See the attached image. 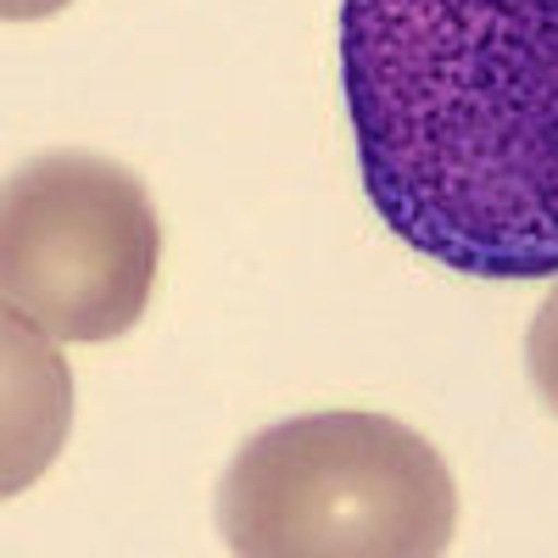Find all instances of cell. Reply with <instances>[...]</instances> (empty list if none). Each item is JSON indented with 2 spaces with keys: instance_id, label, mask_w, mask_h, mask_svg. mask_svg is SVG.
Returning a JSON list of instances; mask_svg holds the SVG:
<instances>
[{
  "instance_id": "6da1fadb",
  "label": "cell",
  "mask_w": 558,
  "mask_h": 558,
  "mask_svg": "<svg viewBox=\"0 0 558 558\" xmlns=\"http://www.w3.org/2000/svg\"><path fill=\"white\" fill-rule=\"evenodd\" d=\"M357 173L402 246L558 274V0H341Z\"/></svg>"
},
{
  "instance_id": "7a4b0ae2",
  "label": "cell",
  "mask_w": 558,
  "mask_h": 558,
  "mask_svg": "<svg viewBox=\"0 0 558 558\" xmlns=\"http://www.w3.org/2000/svg\"><path fill=\"white\" fill-rule=\"evenodd\" d=\"M452 525L441 452L386 413L286 418L218 486V531L241 558H436Z\"/></svg>"
},
{
  "instance_id": "3957f363",
  "label": "cell",
  "mask_w": 558,
  "mask_h": 558,
  "mask_svg": "<svg viewBox=\"0 0 558 558\" xmlns=\"http://www.w3.org/2000/svg\"><path fill=\"white\" fill-rule=\"evenodd\" d=\"M157 263L162 223L129 168L89 151H51L7 179V318H23L51 341H112L146 313Z\"/></svg>"
},
{
  "instance_id": "277c9868",
  "label": "cell",
  "mask_w": 558,
  "mask_h": 558,
  "mask_svg": "<svg viewBox=\"0 0 558 558\" xmlns=\"http://www.w3.org/2000/svg\"><path fill=\"white\" fill-rule=\"evenodd\" d=\"M525 363H531V380H536L542 402L558 413V286L547 291L531 336H525Z\"/></svg>"
},
{
  "instance_id": "5b68a950",
  "label": "cell",
  "mask_w": 558,
  "mask_h": 558,
  "mask_svg": "<svg viewBox=\"0 0 558 558\" xmlns=\"http://www.w3.org/2000/svg\"><path fill=\"white\" fill-rule=\"evenodd\" d=\"M68 0H0V12H7L12 23H28V17H51V12H62Z\"/></svg>"
}]
</instances>
